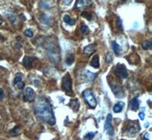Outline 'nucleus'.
<instances>
[{
    "instance_id": "obj_1",
    "label": "nucleus",
    "mask_w": 152,
    "mask_h": 140,
    "mask_svg": "<svg viewBox=\"0 0 152 140\" xmlns=\"http://www.w3.org/2000/svg\"><path fill=\"white\" fill-rule=\"evenodd\" d=\"M34 110L37 118L47 123L50 126L56 124V117L53 109L48 101L43 98H40L34 105Z\"/></svg>"
},
{
    "instance_id": "obj_2",
    "label": "nucleus",
    "mask_w": 152,
    "mask_h": 140,
    "mask_svg": "<svg viewBox=\"0 0 152 140\" xmlns=\"http://www.w3.org/2000/svg\"><path fill=\"white\" fill-rule=\"evenodd\" d=\"M62 88L63 89L66 94L68 95H73V90H72V78L70 76V74L67 73L62 80Z\"/></svg>"
},
{
    "instance_id": "obj_3",
    "label": "nucleus",
    "mask_w": 152,
    "mask_h": 140,
    "mask_svg": "<svg viewBox=\"0 0 152 140\" xmlns=\"http://www.w3.org/2000/svg\"><path fill=\"white\" fill-rule=\"evenodd\" d=\"M82 94H83L84 99H85L88 105L90 106L91 108H95L97 106V101H96V99H95L91 90L89 89H85Z\"/></svg>"
},
{
    "instance_id": "obj_4",
    "label": "nucleus",
    "mask_w": 152,
    "mask_h": 140,
    "mask_svg": "<svg viewBox=\"0 0 152 140\" xmlns=\"http://www.w3.org/2000/svg\"><path fill=\"white\" fill-rule=\"evenodd\" d=\"M114 73L118 77L121 79H126L128 77V72H127L126 66L123 64H116V67L114 68Z\"/></svg>"
},
{
    "instance_id": "obj_5",
    "label": "nucleus",
    "mask_w": 152,
    "mask_h": 140,
    "mask_svg": "<svg viewBox=\"0 0 152 140\" xmlns=\"http://www.w3.org/2000/svg\"><path fill=\"white\" fill-rule=\"evenodd\" d=\"M112 114H108L107 117V120H106L105 125H104V129H105L106 133L110 136H113L114 134V129L112 125Z\"/></svg>"
},
{
    "instance_id": "obj_6",
    "label": "nucleus",
    "mask_w": 152,
    "mask_h": 140,
    "mask_svg": "<svg viewBox=\"0 0 152 140\" xmlns=\"http://www.w3.org/2000/svg\"><path fill=\"white\" fill-rule=\"evenodd\" d=\"M35 99V92L31 87L25 89L24 92V101L25 102H32Z\"/></svg>"
},
{
    "instance_id": "obj_7",
    "label": "nucleus",
    "mask_w": 152,
    "mask_h": 140,
    "mask_svg": "<svg viewBox=\"0 0 152 140\" xmlns=\"http://www.w3.org/2000/svg\"><path fill=\"white\" fill-rule=\"evenodd\" d=\"M92 5L91 0H77L75 3V9H83Z\"/></svg>"
},
{
    "instance_id": "obj_8",
    "label": "nucleus",
    "mask_w": 152,
    "mask_h": 140,
    "mask_svg": "<svg viewBox=\"0 0 152 140\" xmlns=\"http://www.w3.org/2000/svg\"><path fill=\"white\" fill-rule=\"evenodd\" d=\"M97 50V47L95 44H91V45H88L84 48V54L86 56H91L92 54L94 53Z\"/></svg>"
},
{
    "instance_id": "obj_9",
    "label": "nucleus",
    "mask_w": 152,
    "mask_h": 140,
    "mask_svg": "<svg viewBox=\"0 0 152 140\" xmlns=\"http://www.w3.org/2000/svg\"><path fill=\"white\" fill-rule=\"evenodd\" d=\"M84 76H85V80L88 83L90 82L94 81L96 78V76H97V74H94V73H92L89 71H85L84 72Z\"/></svg>"
},
{
    "instance_id": "obj_10",
    "label": "nucleus",
    "mask_w": 152,
    "mask_h": 140,
    "mask_svg": "<svg viewBox=\"0 0 152 140\" xmlns=\"http://www.w3.org/2000/svg\"><path fill=\"white\" fill-rule=\"evenodd\" d=\"M23 65L26 68H31L33 65L34 63V59L30 56H24L23 58Z\"/></svg>"
},
{
    "instance_id": "obj_11",
    "label": "nucleus",
    "mask_w": 152,
    "mask_h": 140,
    "mask_svg": "<svg viewBox=\"0 0 152 140\" xmlns=\"http://www.w3.org/2000/svg\"><path fill=\"white\" fill-rule=\"evenodd\" d=\"M69 105L75 111H77L78 110L80 107V104L78 102V99H72L70 101V103L69 104Z\"/></svg>"
},
{
    "instance_id": "obj_12",
    "label": "nucleus",
    "mask_w": 152,
    "mask_h": 140,
    "mask_svg": "<svg viewBox=\"0 0 152 140\" xmlns=\"http://www.w3.org/2000/svg\"><path fill=\"white\" fill-rule=\"evenodd\" d=\"M91 66H92L94 68H100V59H99V56H95L93 58L92 61H91Z\"/></svg>"
},
{
    "instance_id": "obj_13",
    "label": "nucleus",
    "mask_w": 152,
    "mask_h": 140,
    "mask_svg": "<svg viewBox=\"0 0 152 140\" xmlns=\"http://www.w3.org/2000/svg\"><path fill=\"white\" fill-rule=\"evenodd\" d=\"M20 133H21V126H16L15 127H14L12 130L9 131V135L11 136H17Z\"/></svg>"
},
{
    "instance_id": "obj_14",
    "label": "nucleus",
    "mask_w": 152,
    "mask_h": 140,
    "mask_svg": "<svg viewBox=\"0 0 152 140\" xmlns=\"http://www.w3.org/2000/svg\"><path fill=\"white\" fill-rule=\"evenodd\" d=\"M124 105H125L124 102H118L117 104L114 105L113 109V111L115 113H119L120 111H122V110H123V106Z\"/></svg>"
},
{
    "instance_id": "obj_15",
    "label": "nucleus",
    "mask_w": 152,
    "mask_h": 140,
    "mask_svg": "<svg viewBox=\"0 0 152 140\" xmlns=\"http://www.w3.org/2000/svg\"><path fill=\"white\" fill-rule=\"evenodd\" d=\"M131 107L132 110L133 111H137L139 108V102H138L137 98H134L131 102Z\"/></svg>"
},
{
    "instance_id": "obj_16",
    "label": "nucleus",
    "mask_w": 152,
    "mask_h": 140,
    "mask_svg": "<svg viewBox=\"0 0 152 140\" xmlns=\"http://www.w3.org/2000/svg\"><path fill=\"white\" fill-rule=\"evenodd\" d=\"M63 21H64L66 24H69V25H71V26L75 25L76 23L75 19H72V18L70 17V16L67 15V14L64 16V17H63Z\"/></svg>"
},
{
    "instance_id": "obj_17",
    "label": "nucleus",
    "mask_w": 152,
    "mask_h": 140,
    "mask_svg": "<svg viewBox=\"0 0 152 140\" xmlns=\"http://www.w3.org/2000/svg\"><path fill=\"white\" fill-rule=\"evenodd\" d=\"M112 46L115 54H116V56H119L120 52H121V47L119 46V45L116 43V42H114V41L112 42Z\"/></svg>"
},
{
    "instance_id": "obj_18",
    "label": "nucleus",
    "mask_w": 152,
    "mask_h": 140,
    "mask_svg": "<svg viewBox=\"0 0 152 140\" xmlns=\"http://www.w3.org/2000/svg\"><path fill=\"white\" fill-rule=\"evenodd\" d=\"M152 47V41L151 40H147V41H145L142 43V48L145 50H148L151 49Z\"/></svg>"
},
{
    "instance_id": "obj_19",
    "label": "nucleus",
    "mask_w": 152,
    "mask_h": 140,
    "mask_svg": "<svg viewBox=\"0 0 152 140\" xmlns=\"http://www.w3.org/2000/svg\"><path fill=\"white\" fill-rule=\"evenodd\" d=\"M75 61V57L74 55L73 54H69L66 56V62L68 65H71L73 62H74Z\"/></svg>"
},
{
    "instance_id": "obj_20",
    "label": "nucleus",
    "mask_w": 152,
    "mask_h": 140,
    "mask_svg": "<svg viewBox=\"0 0 152 140\" xmlns=\"http://www.w3.org/2000/svg\"><path fill=\"white\" fill-rule=\"evenodd\" d=\"M22 78H23V74H21V73H18L17 74H16L15 77L14 79V83L15 84H18V83H20V82H21V80H22Z\"/></svg>"
},
{
    "instance_id": "obj_21",
    "label": "nucleus",
    "mask_w": 152,
    "mask_h": 140,
    "mask_svg": "<svg viewBox=\"0 0 152 140\" xmlns=\"http://www.w3.org/2000/svg\"><path fill=\"white\" fill-rule=\"evenodd\" d=\"M95 133H93V132H90V133H87L86 135L84 137V140H93L94 138Z\"/></svg>"
},
{
    "instance_id": "obj_22",
    "label": "nucleus",
    "mask_w": 152,
    "mask_h": 140,
    "mask_svg": "<svg viewBox=\"0 0 152 140\" xmlns=\"http://www.w3.org/2000/svg\"><path fill=\"white\" fill-rule=\"evenodd\" d=\"M89 28H88V26H86V25H83V26H81V32L83 34H88V33H89Z\"/></svg>"
},
{
    "instance_id": "obj_23",
    "label": "nucleus",
    "mask_w": 152,
    "mask_h": 140,
    "mask_svg": "<svg viewBox=\"0 0 152 140\" xmlns=\"http://www.w3.org/2000/svg\"><path fill=\"white\" fill-rule=\"evenodd\" d=\"M24 34H25L26 36L29 37V38H31V37H33L34 36V33L31 29L26 30L24 31Z\"/></svg>"
},
{
    "instance_id": "obj_24",
    "label": "nucleus",
    "mask_w": 152,
    "mask_h": 140,
    "mask_svg": "<svg viewBox=\"0 0 152 140\" xmlns=\"http://www.w3.org/2000/svg\"><path fill=\"white\" fill-rule=\"evenodd\" d=\"M43 16V17H41V20H42V21H43V23H45V24H49V23L50 22V17H48V16H47V15H44V14H43V15H42Z\"/></svg>"
},
{
    "instance_id": "obj_25",
    "label": "nucleus",
    "mask_w": 152,
    "mask_h": 140,
    "mask_svg": "<svg viewBox=\"0 0 152 140\" xmlns=\"http://www.w3.org/2000/svg\"><path fill=\"white\" fill-rule=\"evenodd\" d=\"M81 16H82L83 17H85V18H87V19L89 20V21H91V20L92 19L91 14H90L89 13H88V12H83V13L81 14Z\"/></svg>"
},
{
    "instance_id": "obj_26",
    "label": "nucleus",
    "mask_w": 152,
    "mask_h": 140,
    "mask_svg": "<svg viewBox=\"0 0 152 140\" xmlns=\"http://www.w3.org/2000/svg\"><path fill=\"white\" fill-rule=\"evenodd\" d=\"M112 61H113L112 56H111V54L108 53L107 55V57H106V62L108 63V64H110V63H111Z\"/></svg>"
},
{
    "instance_id": "obj_27",
    "label": "nucleus",
    "mask_w": 152,
    "mask_h": 140,
    "mask_svg": "<svg viewBox=\"0 0 152 140\" xmlns=\"http://www.w3.org/2000/svg\"><path fill=\"white\" fill-rule=\"evenodd\" d=\"M62 3L64 4V5H69L72 3V0H62Z\"/></svg>"
},
{
    "instance_id": "obj_28",
    "label": "nucleus",
    "mask_w": 152,
    "mask_h": 140,
    "mask_svg": "<svg viewBox=\"0 0 152 140\" xmlns=\"http://www.w3.org/2000/svg\"><path fill=\"white\" fill-rule=\"evenodd\" d=\"M145 113L144 112H140L139 114H138V117L140 118V119L142 120V121H144L145 120Z\"/></svg>"
},
{
    "instance_id": "obj_29",
    "label": "nucleus",
    "mask_w": 152,
    "mask_h": 140,
    "mask_svg": "<svg viewBox=\"0 0 152 140\" xmlns=\"http://www.w3.org/2000/svg\"><path fill=\"white\" fill-rule=\"evenodd\" d=\"M4 97V91L2 88H0V101L2 100Z\"/></svg>"
},
{
    "instance_id": "obj_30",
    "label": "nucleus",
    "mask_w": 152,
    "mask_h": 140,
    "mask_svg": "<svg viewBox=\"0 0 152 140\" xmlns=\"http://www.w3.org/2000/svg\"><path fill=\"white\" fill-rule=\"evenodd\" d=\"M16 85H17V87L18 89H22L24 86V84L22 83V82H20V83H18V84H16Z\"/></svg>"
},
{
    "instance_id": "obj_31",
    "label": "nucleus",
    "mask_w": 152,
    "mask_h": 140,
    "mask_svg": "<svg viewBox=\"0 0 152 140\" xmlns=\"http://www.w3.org/2000/svg\"><path fill=\"white\" fill-rule=\"evenodd\" d=\"M2 24V17H0V24Z\"/></svg>"
},
{
    "instance_id": "obj_32",
    "label": "nucleus",
    "mask_w": 152,
    "mask_h": 140,
    "mask_svg": "<svg viewBox=\"0 0 152 140\" xmlns=\"http://www.w3.org/2000/svg\"><path fill=\"white\" fill-rule=\"evenodd\" d=\"M122 1H123V2H125V1H126V0H122Z\"/></svg>"
}]
</instances>
